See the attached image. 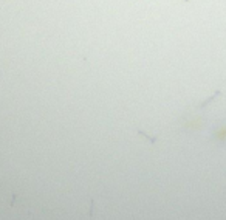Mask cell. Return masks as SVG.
<instances>
[{
	"label": "cell",
	"mask_w": 226,
	"mask_h": 220,
	"mask_svg": "<svg viewBox=\"0 0 226 220\" xmlns=\"http://www.w3.org/2000/svg\"><path fill=\"white\" fill-rule=\"evenodd\" d=\"M184 2H191V0H184Z\"/></svg>",
	"instance_id": "obj_1"
}]
</instances>
